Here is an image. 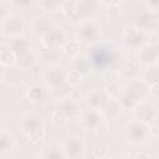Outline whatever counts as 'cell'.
Segmentation results:
<instances>
[{
	"label": "cell",
	"instance_id": "d590c367",
	"mask_svg": "<svg viewBox=\"0 0 159 159\" xmlns=\"http://www.w3.org/2000/svg\"><path fill=\"white\" fill-rule=\"evenodd\" d=\"M82 159H83V158H82Z\"/></svg>",
	"mask_w": 159,
	"mask_h": 159
},
{
	"label": "cell",
	"instance_id": "484cf974",
	"mask_svg": "<svg viewBox=\"0 0 159 159\" xmlns=\"http://www.w3.org/2000/svg\"><path fill=\"white\" fill-rule=\"evenodd\" d=\"M0 61H1V65L5 66V67H12V65L16 62V56L15 53L7 48V50H2L1 53H0Z\"/></svg>",
	"mask_w": 159,
	"mask_h": 159
},
{
	"label": "cell",
	"instance_id": "cb8c5ba5",
	"mask_svg": "<svg viewBox=\"0 0 159 159\" xmlns=\"http://www.w3.org/2000/svg\"><path fill=\"white\" fill-rule=\"evenodd\" d=\"M41 58L46 62H51L52 65L57 63L58 60L61 58V51L58 47H42L41 53H40Z\"/></svg>",
	"mask_w": 159,
	"mask_h": 159
},
{
	"label": "cell",
	"instance_id": "9a60e30c",
	"mask_svg": "<svg viewBox=\"0 0 159 159\" xmlns=\"http://www.w3.org/2000/svg\"><path fill=\"white\" fill-rule=\"evenodd\" d=\"M158 108L155 107L154 103L149 102V101H143L140 102L135 108H134V113H135V117L137 119L139 120H143L145 123H149L152 122L153 119L157 118L158 116Z\"/></svg>",
	"mask_w": 159,
	"mask_h": 159
},
{
	"label": "cell",
	"instance_id": "3957f363",
	"mask_svg": "<svg viewBox=\"0 0 159 159\" xmlns=\"http://www.w3.org/2000/svg\"><path fill=\"white\" fill-rule=\"evenodd\" d=\"M124 137L132 145H138L144 143L150 135V127L149 123L133 118L124 124L123 128Z\"/></svg>",
	"mask_w": 159,
	"mask_h": 159
},
{
	"label": "cell",
	"instance_id": "ba28073f",
	"mask_svg": "<svg viewBox=\"0 0 159 159\" xmlns=\"http://www.w3.org/2000/svg\"><path fill=\"white\" fill-rule=\"evenodd\" d=\"M62 152L67 159H82L86 152V144L78 135H68L61 143Z\"/></svg>",
	"mask_w": 159,
	"mask_h": 159
},
{
	"label": "cell",
	"instance_id": "836d02e7",
	"mask_svg": "<svg viewBox=\"0 0 159 159\" xmlns=\"http://www.w3.org/2000/svg\"><path fill=\"white\" fill-rule=\"evenodd\" d=\"M135 159H149V158H148L147 154H144V153H139V154L135 157Z\"/></svg>",
	"mask_w": 159,
	"mask_h": 159
},
{
	"label": "cell",
	"instance_id": "5bb4252c",
	"mask_svg": "<svg viewBox=\"0 0 159 159\" xmlns=\"http://www.w3.org/2000/svg\"><path fill=\"white\" fill-rule=\"evenodd\" d=\"M109 101H111V98H109L108 92L102 88L91 91L86 97L88 108H94V109H99V111H102Z\"/></svg>",
	"mask_w": 159,
	"mask_h": 159
},
{
	"label": "cell",
	"instance_id": "7c38bea8",
	"mask_svg": "<svg viewBox=\"0 0 159 159\" xmlns=\"http://www.w3.org/2000/svg\"><path fill=\"white\" fill-rule=\"evenodd\" d=\"M134 26H137L140 30L149 34L150 31L159 27V21H158V19H157V16L153 11H149V10L144 9L142 12L138 14V17L135 20Z\"/></svg>",
	"mask_w": 159,
	"mask_h": 159
},
{
	"label": "cell",
	"instance_id": "603a6c76",
	"mask_svg": "<svg viewBox=\"0 0 159 159\" xmlns=\"http://www.w3.org/2000/svg\"><path fill=\"white\" fill-rule=\"evenodd\" d=\"M122 108L123 107H122V104L119 103L118 99H111L106 104V107L102 109V113L106 117V119H109V118L111 119H114V118H117L119 116Z\"/></svg>",
	"mask_w": 159,
	"mask_h": 159
},
{
	"label": "cell",
	"instance_id": "d4e9b609",
	"mask_svg": "<svg viewBox=\"0 0 159 159\" xmlns=\"http://www.w3.org/2000/svg\"><path fill=\"white\" fill-rule=\"evenodd\" d=\"M62 51L65 55L70 57H76L80 55V41H67L62 46Z\"/></svg>",
	"mask_w": 159,
	"mask_h": 159
},
{
	"label": "cell",
	"instance_id": "7a4b0ae2",
	"mask_svg": "<svg viewBox=\"0 0 159 159\" xmlns=\"http://www.w3.org/2000/svg\"><path fill=\"white\" fill-rule=\"evenodd\" d=\"M9 48L15 53L16 62L19 63L21 70H30L36 63V55L29 41L24 37L12 39Z\"/></svg>",
	"mask_w": 159,
	"mask_h": 159
},
{
	"label": "cell",
	"instance_id": "ac0fdd59",
	"mask_svg": "<svg viewBox=\"0 0 159 159\" xmlns=\"http://www.w3.org/2000/svg\"><path fill=\"white\" fill-rule=\"evenodd\" d=\"M41 42L42 46L45 47H58L60 45H65V34L62 29H53L50 32L45 34L41 36Z\"/></svg>",
	"mask_w": 159,
	"mask_h": 159
},
{
	"label": "cell",
	"instance_id": "30bf717a",
	"mask_svg": "<svg viewBox=\"0 0 159 159\" xmlns=\"http://www.w3.org/2000/svg\"><path fill=\"white\" fill-rule=\"evenodd\" d=\"M41 128H43V118L36 112H25L19 120V129L25 135Z\"/></svg>",
	"mask_w": 159,
	"mask_h": 159
},
{
	"label": "cell",
	"instance_id": "f546056e",
	"mask_svg": "<svg viewBox=\"0 0 159 159\" xmlns=\"http://www.w3.org/2000/svg\"><path fill=\"white\" fill-rule=\"evenodd\" d=\"M143 4L147 6V10H149V11L155 12L159 10V1H145Z\"/></svg>",
	"mask_w": 159,
	"mask_h": 159
},
{
	"label": "cell",
	"instance_id": "277c9868",
	"mask_svg": "<svg viewBox=\"0 0 159 159\" xmlns=\"http://www.w3.org/2000/svg\"><path fill=\"white\" fill-rule=\"evenodd\" d=\"M78 122L81 128L86 132H99L106 124V117L99 109L87 108L81 112Z\"/></svg>",
	"mask_w": 159,
	"mask_h": 159
},
{
	"label": "cell",
	"instance_id": "e575fe53",
	"mask_svg": "<svg viewBox=\"0 0 159 159\" xmlns=\"http://www.w3.org/2000/svg\"><path fill=\"white\" fill-rule=\"evenodd\" d=\"M157 123H158V127H159V111H158V116H157Z\"/></svg>",
	"mask_w": 159,
	"mask_h": 159
},
{
	"label": "cell",
	"instance_id": "52a82bcc",
	"mask_svg": "<svg viewBox=\"0 0 159 159\" xmlns=\"http://www.w3.org/2000/svg\"><path fill=\"white\" fill-rule=\"evenodd\" d=\"M123 41L128 47L139 51L142 47L149 43V34L134 25H130L123 31Z\"/></svg>",
	"mask_w": 159,
	"mask_h": 159
},
{
	"label": "cell",
	"instance_id": "5b68a950",
	"mask_svg": "<svg viewBox=\"0 0 159 159\" xmlns=\"http://www.w3.org/2000/svg\"><path fill=\"white\" fill-rule=\"evenodd\" d=\"M76 34H77V37L80 39L78 41L92 43L101 39L102 29H101V25L96 20L88 19V20H83L78 22L76 27Z\"/></svg>",
	"mask_w": 159,
	"mask_h": 159
},
{
	"label": "cell",
	"instance_id": "ffe728a7",
	"mask_svg": "<svg viewBox=\"0 0 159 159\" xmlns=\"http://www.w3.org/2000/svg\"><path fill=\"white\" fill-rule=\"evenodd\" d=\"M31 26H32V31L39 34L40 36H42L55 29L52 21L47 17H35L34 21L31 22Z\"/></svg>",
	"mask_w": 159,
	"mask_h": 159
},
{
	"label": "cell",
	"instance_id": "83f0119b",
	"mask_svg": "<svg viewBox=\"0 0 159 159\" xmlns=\"http://www.w3.org/2000/svg\"><path fill=\"white\" fill-rule=\"evenodd\" d=\"M66 81L71 86H77L82 81V73L80 70H70L66 73Z\"/></svg>",
	"mask_w": 159,
	"mask_h": 159
},
{
	"label": "cell",
	"instance_id": "44dd1931",
	"mask_svg": "<svg viewBox=\"0 0 159 159\" xmlns=\"http://www.w3.org/2000/svg\"><path fill=\"white\" fill-rule=\"evenodd\" d=\"M47 87L42 83V84H40V83H34V84H31L29 88H27V96H29V98L31 99V101H34V102H40V101H42L43 98H46V96H47Z\"/></svg>",
	"mask_w": 159,
	"mask_h": 159
},
{
	"label": "cell",
	"instance_id": "7402d4cb",
	"mask_svg": "<svg viewBox=\"0 0 159 159\" xmlns=\"http://www.w3.org/2000/svg\"><path fill=\"white\" fill-rule=\"evenodd\" d=\"M65 158V154L62 152L61 144H48L46 147H43L41 154H40V159H62Z\"/></svg>",
	"mask_w": 159,
	"mask_h": 159
},
{
	"label": "cell",
	"instance_id": "8fae6325",
	"mask_svg": "<svg viewBox=\"0 0 159 159\" xmlns=\"http://www.w3.org/2000/svg\"><path fill=\"white\" fill-rule=\"evenodd\" d=\"M66 81V73L61 71L58 67H51L48 68L42 77V83L47 87L48 91L58 89Z\"/></svg>",
	"mask_w": 159,
	"mask_h": 159
},
{
	"label": "cell",
	"instance_id": "d6986e66",
	"mask_svg": "<svg viewBox=\"0 0 159 159\" xmlns=\"http://www.w3.org/2000/svg\"><path fill=\"white\" fill-rule=\"evenodd\" d=\"M1 81L9 86H17L20 83H22L24 77L20 72V70L14 68V67H9L6 70L2 71L1 75Z\"/></svg>",
	"mask_w": 159,
	"mask_h": 159
},
{
	"label": "cell",
	"instance_id": "6da1fadb",
	"mask_svg": "<svg viewBox=\"0 0 159 159\" xmlns=\"http://www.w3.org/2000/svg\"><path fill=\"white\" fill-rule=\"evenodd\" d=\"M149 94L148 82L140 78H132L124 83L118 93V101L125 109H133Z\"/></svg>",
	"mask_w": 159,
	"mask_h": 159
},
{
	"label": "cell",
	"instance_id": "4dcf8cb0",
	"mask_svg": "<svg viewBox=\"0 0 159 159\" xmlns=\"http://www.w3.org/2000/svg\"><path fill=\"white\" fill-rule=\"evenodd\" d=\"M93 154H94L96 157H98V158H103V157L107 154V149H104V148L101 147V145H96L94 149H93Z\"/></svg>",
	"mask_w": 159,
	"mask_h": 159
},
{
	"label": "cell",
	"instance_id": "d6a6232c",
	"mask_svg": "<svg viewBox=\"0 0 159 159\" xmlns=\"http://www.w3.org/2000/svg\"><path fill=\"white\" fill-rule=\"evenodd\" d=\"M111 159H130L129 158V155H127V154H117V155H114L113 158H111Z\"/></svg>",
	"mask_w": 159,
	"mask_h": 159
},
{
	"label": "cell",
	"instance_id": "e0dca14e",
	"mask_svg": "<svg viewBox=\"0 0 159 159\" xmlns=\"http://www.w3.org/2000/svg\"><path fill=\"white\" fill-rule=\"evenodd\" d=\"M16 147V139L14 134L6 128H1L0 130V154L2 158L11 154Z\"/></svg>",
	"mask_w": 159,
	"mask_h": 159
},
{
	"label": "cell",
	"instance_id": "9c48e42d",
	"mask_svg": "<svg viewBox=\"0 0 159 159\" xmlns=\"http://www.w3.org/2000/svg\"><path fill=\"white\" fill-rule=\"evenodd\" d=\"M89 60L97 68H104L114 61V51L108 45H101L91 51Z\"/></svg>",
	"mask_w": 159,
	"mask_h": 159
},
{
	"label": "cell",
	"instance_id": "8992f818",
	"mask_svg": "<svg viewBox=\"0 0 159 159\" xmlns=\"http://www.w3.org/2000/svg\"><path fill=\"white\" fill-rule=\"evenodd\" d=\"M25 30L24 19L15 12H11L5 19L1 20V35L2 37H21Z\"/></svg>",
	"mask_w": 159,
	"mask_h": 159
},
{
	"label": "cell",
	"instance_id": "1f68e13d",
	"mask_svg": "<svg viewBox=\"0 0 159 159\" xmlns=\"http://www.w3.org/2000/svg\"><path fill=\"white\" fill-rule=\"evenodd\" d=\"M149 93H150L153 97L159 98V82L152 83V84L149 86Z\"/></svg>",
	"mask_w": 159,
	"mask_h": 159
},
{
	"label": "cell",
	"instance_id": "4316f807",
	"mask_svg": "<svg viewBox=\"0 0 159 159\" xmlns=\"http://www.w3.org/2000/svg\"><path fill=\"white\" fill-rule=\"evenodd\" d=\"M145 76H147V82H149L150 84L159 82V65L154 63L150 67H148L145 71Z\"/></svg>",
	"mask_w": 159,
	"mask_h": 159
},
{
	"label": "cell",
	"instance_id": "4fadbf2b",
	"mask_svg": "<svg viewBox=\"0 0 159 159\" xmlns=\"http://www.w3.org/2000/svg\"><path fill=\"white\" fill-rule=\"evenodd\" d=\"M61 99L62 101L58 102V104L55 109L61 112L67 119L68 118H78L81 112H82L80 103L75 98H70V97H63Z\"/></svg>",
	"mask_w": 159,
	"mask_h": 159
},
{
	"label": "cell",
	"instance_id": "f1b7e54d",
	"mask_svg": "<svg viewBox=\"0 0 159 159\" xmlns=\"http://www.w3.org/2000/svg\"><path fill=\"white\" fill-rule=\"evenodd\" d=\"M51 122L56 125V127H63L68 123V119L57 109H53L51 113Z\"/></svg>",
	"mask_w": 159,
	"mask_h": 159
},
{
	"label": "cell",
	"instance_id": "2e32d148",
	"mask_svg": "<svg viewBox=\"0 0 159 159\" xmlns=\"http://www.w3.org/2000/svg\"><path fill=\"white\" fill-rule=\"evenodd\" d=\"M159 58V45L148 43L138 51V61L144 65H154Z\"/></svg>",
	"mask_w": 159,
	"mask_h": 159
}]
</instances>
